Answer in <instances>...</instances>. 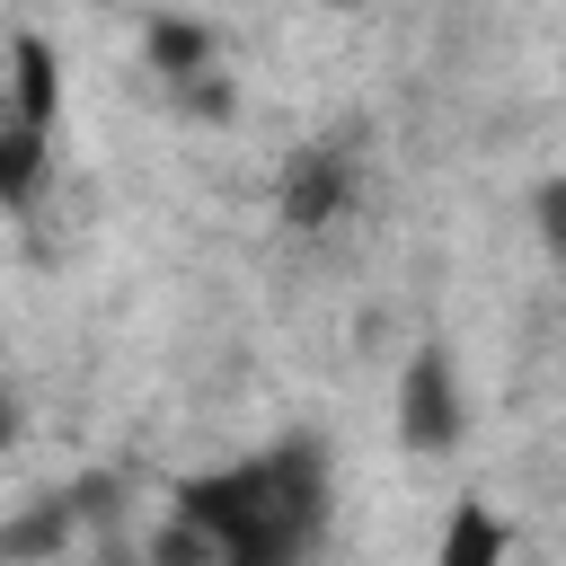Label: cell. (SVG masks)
I'll use <instances>...</instances> for the list:
<instances>
[{
    "instance_id": "obj_1",
    "label": "cell",
    "mask_w": 566,
    "mask_h": 566,
    "mask_svg": "<svg viewBox=\"0 0 566 566\" xmlns=\"http://www.w3.org/2000/svg\"><path fill=\"white\" fill-rule=\"evenodd\" d=\"M336 531V442L292 424L256 451H230L212 469H186L168 486L159 557H221V566H292L318 557Z\"/></svg>"
},
{
    "instance_id": "obj_2",
    "label": "cell",
    "mask_w": 566,
    "mask_h": 566,
    "mask_svg": "<svg viewBox=\"0 0 566 566\" xmlns=\"http://www.w3.org/2000/svg\"><path fill=\"white\" fill-rule=\"evenodd\" d=\"M62 53L53 35L18 27L9 35V71H0V212H18L44 177H53V133H62Z\"/></svg>"
},
{
    "instance_id": "obj_3",
    "label": "cell",
    "mask_w": 566,
    "mask_h": 566,
    "mask_svg": "<svg viewBox=\"0 0 566 566\" xmlns=\"http://www.w3.org/2000/svg\"><path fill=\"white\" fill-rule=\"evenodd\" d=\"M389 424H398V451H407V460H451V451L469 442V380H460L451 345H416V354L398 363Z\"/></svg>"
},
{
    "instance_id": "obj_4",
    "label": "cell",
    "mask_w": 566,
    "mask_h": 566,
    "mask_svg": "<svg viewBox=\"0 0 566 566\" xmlns=\"http://www.w3.org/2000/svg\"><path fill=\"white\" fill-rule=\"evenodd\" d=\"M354 195H363V168H354L345 142H310V150H292L283 177H274V212H283L292 230H327V221H345Z\"/></svg>"
},
{
    "instance_id": "obj_5",
    "label": "cell",
    "mask_w": 566,
    "mask_h": 566,
    "mask_svg": "<svg viewBox=\"0 0 566 566\" xmlns=\"http://www.w3.org/2000/svg\"><path fill=\"white\" fill-rule=\"evenodd\" d=\"M504 539H513V531H504V513H486L478 495H460V522L442 531V557H451V566H469V557H495Z\"/></svg>"
},
{
    "instance_id": "obj_6",
    "label": "cell",
    "mask_w": 566,
    "mask_h": 566,
    "mask_svg": "<svg viewBox=\"0 0 566 566\" xmlns=\"http://www.w3.org/2000/svg\"><path fill=\"white\" fill-rule=\"evenodd\" d=\"M531 230H539V256L566 274V177H539L531 186Z\"/></svg>"
}]
</instances>
